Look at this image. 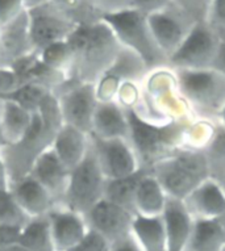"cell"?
<instances>
[{
  "instance_id": "52a82bcc",
  "label": "cell",
  "mask_w": 225,
  "mask_h": 251,
  "mask_svg": "<svg viewBox=\"0 0 225 251\" xmlns=\"http://www.w3.org/2000/svg\"><path fill=\"white\" fill-rule=\"evenodd\" d=\"M107 179L103 174L94 150L91 148L77 167L70 171L62 205L86 216L104 199Z\"/></svg>"
},
{
  "instance_id": "4fadbf2b",
  "label": "cell",
  "mask_w": 225,
  "mask_h": 251,
  "mask_svg": "<svg viewBox=\"0 0 225 251\" xmlns=\"http://www.w3.org/2000/svg\"><path fill=\"white\" fill-rule=\"evenodd\" d=\"M28 16L30 37L37 53L53 44L66 41L77 28L52 1L28 11Z\"/></svg>"
},
{
  "instance_id": "7bdbcfd3",
  "label": "cell",
  "mask_w": 225,
  "mask_h": 251,
  "mask_svg": "<svg viewBox=\"0 0 225 251\" xmlns=\"http://www.w3.org/2000/svg\"><path fill=\"white\" fill-rule=\"evenodd\" d=\"M95 4L102 11L103 16L108 13H115L132 7V0H94Z\"/></svg>"
},
{
  "instance_id": "d4e9b609",
  "label": "cell",
  "mask_w": 225,
  "mask_h": 251,
  "mask_svg": "<svg viewBox=\"0 0 225 251\" xmlns=\"http://www.w3.org/2000/svg\"><path fill=\"white\" fill-rule=\"evenodd\" d=\"M132 234L142 251H169L162 216L143 217L136 214L132 225Z\"/></svg>"
},
{
  "instance_id": "44dd1931",
  "label": "cell",
  "mask_w": 225,
  "mask_h": 251,
  "mask_svg": "<svg viewBox=\"0 0 225 251\" xmlns=\"http://www.w3.org/2000/svg\"><path fill=\"white\" fill-rule=\"evenodd\" d=\"M9 191L29 218L48 216L50 210L57 206V202L49 194V191L32 175L13 183L9 187Z\"/></svg>"
},
{
  "instance_id": "f5cc1de1",
  "label": "cell",
  "mask_w": 225,
  "mask_h": 251,
  "mask_svg": "<svg viewBox=\"0 0 225 251\" xmlns=\"http://www.w3.org/2000/svg\"><path fill=\"white\" fill-rule=\"evenodd\" d=\"M219 221H220L221 225H223V227H224V229H225V212H224V213H223V216H221V217L219 218Z\"/></svg>"
},
{
  "instance_id": "e0dca14e",
  "label": "cell",
  "mask_w": 225,
  "mask_h": 251,
  "mask_svg": "<svg viewBox=\"0 0 225 251\" xmlns=\"http://www.w3.org/2000/svg\"><path fill=\"white\" fill-rule=\"evenodd\" d=\"M36 51L29 30L28 11L0 28V67H11L20 58Z\"/></svg>"
},
{
  "instance_id": "5bb4252c",
  "label": "cell",
  "mask_w": 225,
  "mask_h": 251,
  "mask_svg": "<svg viewBox=\"0 0 225 251\" xmlns=\"http://www.w3.org/2000/svg\"><path fill=\"white\" fill-rule=\"evenodd\" d=\"M149 26L161 50L169 57L175 51L195 25L193 17L175 4L147 16Z\"/></svg>"
},
{
  "instance_id": "4316f807",
  "label": "cell",
  "mask_w": 225,
  "mask_h": 251,
  "mask_svg": "<svg viewBox=\"0 0 225 251\" xmlns=\"http://www.w3.org/2000/svg\"><path fill=\"white\" fill-rule=\"evenodd\" d=\"M34 113L21 108L11 100H1L0 107V124L7 142L15 144L28 133L33 123Z\"/></svg>"
},
{
  "instance_id": "bcb514c9",
  "label": "cell",
  "mask_w": 225,
  "mask_h": 251,
  "mask_svg": "<svg viewBox=\"0 0 225 251\" xmlns=\"http://www.w3.org/2000/svg\"><path fill=\"white\" fill-rule=\"evenodd\" d=\"M212 69L225 75V38L221 40L219 50H217L216 58H215V62H213Z\"/></svg>"
},
{
  "instance_id": "74e56055",
  "label": "cell",
  "mask_w": 225,
  "mask_h": 251,
  "mask_svg": "<svg viewBox=\"0 0 225 251\" xmlns=\"http://www.w3.org/2000/svg\"><path fill=\"white\" fill-rule=\"evenodd\" d=\"M111 243L94 229H90L84 234L81 242L70 251H110Z\"/></svg>"
},
{
  "instance_id": "7a4b0ae2",
  "label": "cell",
  "mask_w": 225,
  "mask_h": 251,
  "mask_svg": "<svg viewBox=\"0 0 225 251\" xmlns=\"http://www.w3.org/2000/svg\"><path fill=\"white\" fill-rule=\"evenodd\" d=\"M132 111L143 121L156 125L195 119L180 95L174 70L168 66L152 70L146 75L141 83L139 104Z\"/></svg>"
},
{
  "instance_id": "db71d44e",
  "label": "cell",
  "mask_w": 225,
  "mask_h": 251,
  "mask_svg": "<svg viewBox=\"0 0 225 251\" xmlns=\"http://www.w3.org/2000/svg\"><path fill=\"white\" fill-rule=\"evenodd\" d=\"M220 184H221V187H223V190L225 191V177H224V179H223V180L220 181Z\"/></svg>"
},
{
  "instance_id": "b9f144b4",
  "label": "cell",
  "mask_w": 225,
  "mask_h": 251,
  "mask_svg": "<svg viewBox=\"0 0 225 251\" xmlns=\"http://www.w3.org/2000/svg\"><path fill=\"white\" fill-rule=\"evenodd\" d=\"M171 4H174L172 0H132L131 8L149 16L152 13L160 12L162 9L168 8Z\"/></svg>"
},
{
  "instance_id": "8992f818",
  "label": "cell",
  "mask_w": 225,
  "mask_h": 251,
  "mask_svg": "<svg viewBox=\"0 0 225 251\" xmlns=\"http://www.w3.org/2000/svg\"><path fill=\"white\" fill-rule=\"evenodd\" d=\"M103 20L110 25L121 45L142 58L149 70L168 66V55L154 40L146 15L128 8L104 15Z\"/></svg>"
},
{
  "instance_id": "9a60e30c",
  "label": "cell",
  "mask_w": 225,
  "mask_h": 251,
  "mask_svg": "<svg viewBox=\"0 0 225 251\" xmlns=\"http://www.w3.org/2000/svg\"><path fill=\"white\" fill-rule=\"evenodd\" d=\"M132 213L123 206L103 199L84 216L90 229H94L110 243L132 234V225L135 220Z\"/></svg>"
},
{
  "instance_id": "f907efd6",
  "label": "cell",
  "mask_w": 225,
  "mask_h": 251,
  "mask_svg": "<svg viewBox=\"0 0 225 251\" xmlns=\"http://www.w3.org/2000/svg\"><path fill=\"white\" fill-rule=\"evenodd\" d=\"M7 145H8V142L5 140L4 133H3V128H1V124H0V150L3 148H5Z\"/></svg>"
},
{
  "instance_id": "ffe728a7",
  "label": "cell",
  "mask_w": 225,
  "mask_h": 251,
  "mask_svg": "<svg viewBox=\"0 0 225 251\" xmlns=\"http://www.w3.org/2000/svg\"><path fill=\"white\" fill-rule=\"evenodd\" d=\"M30 175L49 191L57 205H62L69 183L70 171L56 155L52 146L37 159Z\"/></svg>"
},
{
  "instance_id": "9c48e42d",
  "label": "cell",
  "mask_w": 225,
  "mask_h": 251,
  "mask_svg": "<svg viewBox=\"0 0 225 251\" xmlns=\"http://www.w3.org/2000/svg\"><path fill=\"white\" fill-rule=\"evenodd\" d=\"M221 38L205 20L197 21L180 46L169 57L168 67L172 70L212 69Z\"/></svg>"
},
{
  "instance_id": "f35d334b",
  "label": "cell",
  "mask_w": 225,
  "mask_h": 251,
  "mask_svg": "<svg viewBox=\"0 0 225 251\" xmlns=\"http://www.w3.org/2000/svg\"><path fill=\"white\" fill-rule=\"evenodd\" d=\"M172 3L195 21H203L207 19L209 0H172Z\"/></svg>"
},
{
  "instance_id": "6da1fadb",
  "label": "cell",
  "mask_w": 225,
  "mask_h": 251,
  "mask_svg": "<svg viewBox=\"0 0 225 251\" xmlns=\"http://www.w3.org/2000/svg\"><path fill=\"white\" fill-rule=\"evenodd\" d=\"M71 49V67L67 79L95 84L121 49V44L106 21L75 28L67 38Z\"/></svg>"
},
{
  "instance_id": "7c38bea8",
  "label": "cell",
  "mask_w": 225,
  "mask_h": 251,
  "mask_svg": "<svg viewBox=\"0 0 225 251\" xmlns=\"http://www.w3.org/2000/svg\"><path fill=\"white\" fill-rule=\"evenodd\" d=\"M90 142L107 180L129 176L141 169L128 140H103L90 134Z\"/></svg>"
},
{
  "instance_id": "ba28073f",
  "label": "cell",
  "mask_w": 225,
  "mask_h": 251,
  "mask_svg": "<svg viewBox=\"0 0 225 251\" xmlns=\"http://www.w3.org/2000/svg\"><path fill=\"white\" fill-rule=\"evenodd\" d=\"M54 137V134L44 128L41 120L34 113L28 133L20 141L7 145L0 150V155L8 173L9 187L30 175L34 163L42 152L52 146Z\"/></svg>"
},
{
  "instance_id": "1f68e13d",
  "label": "cell",
  "mask_w": 225,
  "mask_h": 251,
  "mask_svg": "<svg viewBox=\"0 0 225 251\" xmlns=\"http://www.w3.org/2000/svg\"><path fill=\"white\" fill-rule=\"evenodd\" d=\"M66 80H67V76L65 73H61L53 67L48 66L46 63L41 61L40 54L36 58V61L32 63V66L27 70L24 78H23L24 84L25 83H34L49 92H56Z\"/></svg>"
},
{
  "instance_id": "d6986e66",
  "label": "cell",
  "mask_w": 225,
  "mask_h": 251,
  "mask_svg": "<svg viewBox=\"0 0 225 251\" xmlns=\"http://www.w3.org/2000/svg\"><path fill=\"white\" fill-rule=\"evenodd\" d=\"M169 251H184L193 231L195 218L184 205L183 200L168 196L162 213Z\"/></svg>"
},
{
  "instance_id": "7402d4cb",
  "label": "cell",
  "mask_w": 225,
  "mask_h": 251,
  "mask_svg": "<svg viewBox=\"0 0 225 251\" xmlns=\"http://www.w3.org/2000/svg\"><path fill=\"white\" fill-rule=\"evenodd\" d=\"M91 136L103 140L129 138V123L127 112L116 101L98 103L94 115Z\"/></svg>"
},
{
  "instance_id": "30bf717a",
  "label": "cell",
  "mask_w": 225,
  "mask_h": 251,
  "mask_svg": "<svg viewBox=\"0 0 225 251\" xmlns=\"http://www.w3.org/2000/svg\"><path fill=\"white\" fill-rule=\"evenodd\" d=\"M61 104L62 116L66 125L91 134L94 115L98 107L95 84L66 80L56 92Z\"/></svg>"
},
{
  "instance_id": "60d3db41",
  "label": "cell",
  "mask_w": 225,
  "mask_h": 251,
  "mask_svg": "<svg viewBox=\"0 0 225 251\" xmlns=\"http://www.w3.org/2000/svg\"><path fill=\"white\" fill-rule=\"evenodd\" d=\"M20 78L15 74V71L9 67H0V100L4 99L5 96L9 95L17 87H20Z\"/></svg>"
},
{
  "instance_id": "ac0fdd59",
  "label": "cell",
  "mask_w": 225,
  "mask_h": 251,
  "mask_svg": "<svg viewBox=\"0 0 225 251\" xmlns=\"http://www.w3.org/2000/svg\"><path fill=\"white\" fill-rule=\"evenodd\" d=\"M195 220H219L225 212V191L219 181L207 179L183 199Z\"/></svg>"
},
{
  "instance_id": "8fae6325",
  "label": "cell",
  "mask_w": 225,
  "mask_h": 251,
  "mask_svg": "<svg viewBox=\"0 0 225 251\" xmlns=\"http://www.w3.org/2000/svg\"><path fill=\"white\" fill-rule=\"evenodd\" d=\"M150 73L146 63L133 50L121 45V49L110 69L95 83V94L99 103L115 101L120 86L125 82L142 83Z\"/></svg>"
},
{
  "instance_id": "7dc6e473",
  "label": "cell",
  "mask_w": 225,
  "mask_h": 251,
  "mask_svg": "<svg viewBox=\"0 0 225 251\" xmlns=\"http://www.w3.org/2000/svg\"><path fill=\"white\" fill-rule=\"evenodd\" d=\"M9 190V179L8 173L5 169L4 161L0 155V191H8Z\"/></svg>"
},
{
  "instance_id": "2e32d148",
  "label": "cell",
  "mask_w": 225,
  "mask_h": 251,
  "mask_svg": "<svg viewBox=\"0 0 225 251\" xmlns=\"http://www.w3.org/2000/svg\"><path fill=\"white\" fill-rule=\"evenodd\" d=\"M48 218L56 251H70L88 230L84 216L63 205L54 206Z\"/></svg>"
},
{
  "instance_id": "4dcf8cb0",
  "label": "cell",
  "mask_w": 225,
  "mask_h": 251,
  "mask_svg": "<svg viewBox=\"0 0 225 251\" xmlns=\"http://www.w3.org/2000/svg\"><path fill=\"white\" fill-rule=\"evenodd\" d=\"M208 166L209 177L220 183L225 177V126L215 124L212 138L203 150Z\"/></svg>"
},
{
  "instance_id": "cb8c5ba5",
  "label": "cell",
  "mask_w": 225,
  "mask_h": 251,
  "mask_svg": "<svg viewBox=\"0 0 225 251\" xmlns=\"http://www.w3.org/2000/svg\"><path fill=\"white\" fill-rule=\"evenodd\" d=\"M168 195L149 170L140 181L135 196V212L143 217H158L162 216Z\"/></svg>"
},
{
  "instance_id": "816d5d0a",
  "label": "cell",
  "mask_w": 225,
  "mask_h": 251,
  "mask_svg": "<svg viewBox=\"0 0 225 251\" xmlns=\"http://www.w3.org/2000/svg\"><path fill=\"white\" fill-rule=\"evenodd\" d=\"M217 121H219V123L223 125V126H225V107H224V109L221 111L220 115H219V119H217Z\"/></svg>"
},
{
  "instance_id": "d590c367",
  "label": "cell",
  "mask_w": 225,
  "mask_h": 251,
  "mask_svg": "<svg viewBox=\"0 0 225 251\" xmlns=\"http://www.w3.org/2000/svg\"><path fill=\"white\" fill-rule=\"evenodd\" d=\"M38 54L44 63L61 73H65L67 76L71 67V49L67 44V40L48 46Z\"/></svg>"
},
{
  "instance_id": "5b68a950",
  "label": "cell",
  "mask_w": 225,
  "mask_h": 251,
  "mask_svg": "<svg viewBox=\"0 0 225 251\" xmlns=\"http://www.w3.org/2000/svg\"><path fill=\"white\" fill-rule=\"evenodd\" d=\"M168 196L183 200L197 185L209 179V171L203 151L178 149L150 167Z\"/></svg>"
},
{
  "instance_id": "f1b7e54d",
  "label": "cell",
  "mask_w": 225,
  "mask_h": 251,
  "mask_svg": "<svg viewBox=\"0 0 225 251\" xmlns=\"http://www.w3.org/2000/svg\"><path fill=\"white\" fill-rule=\"evenodd\" d=\"M19 243L29 251H56L48 216L30 218L21 227Z\"/></svg>"
},
{
  "instance_id": "ee69618b",
  "label": "cell",
  "mask_w": 225,
  "mask_h": 251,
  "mask_svg": "<svg viewBox=\"0 0 225 251\" xmlns=\"http://www.w3.org/2000/svg\"><path fill=\"white\" fill-rule=\"evenodd\" d=\"M21 227L0 225V247L9 246L13 243H19Z\"/></svg>"
},
{
  "instance_id": "3957f363",
  "label": "cell",
  "mask_w": 225,
  "mask_h": 251,
  "mask_svg": "<svg viewBox=\"0 0 225 251\" xmlns=\"http://www.w3.org/2000/svg\"><path fill=\"white\" fill-rule=\"evenodd\" d=\"M129 123V144L141 167L150 169L165 156L184 148V134L191 121L156 125L143 121L132 109H125Z\"/></svg>"
},
{
  "instance_id": "603a6c76",
  "label": "cell",
  "mask_w": 225,
  "mask_h": 251,
  "mask_svg": "<svg viewBox=\"0 0 225 251\" xmlns=\"http://www.w3.org/2000/svg\"><path fill=\"white\" fill-rule=\"evenodd\" d=\"M52 149L66 169L71 171L86 156L90 149V134L65 124L54 137Z\"/></svg>"
},
{
  "instance_id": "836d02e7",
  "label": "cell",
  "mask_w": 225,
  "mask_h": 251,
  "mask_svg": "<svg viewBox=\"0 0 225 251\" xmlns=\"http://www.w3.org/2000/svg\"><path fill=\"white\" fill-rule=\"evenodd\" d=\"M49 91H46L45 88H42L38 84L25 83V84H21L20 87H17L16 90L12 91L9 95H7L4 99L1 100H11V101L16 103L17 105H20L21 108H24L30 113H36L41 100L44 99V96Z\"/></svg>"
},
{
  "instance_id": "277c9868",
  "label": "cell",
  "mask_w": 225,
  "mask_h": 251,
  "mask_svg": "<svg viewBox=\"0 0 225 251\" xmlns=\"http://www.w3.org/2000/svg\"><path fill=\"white\" fill-rule=\"evenodd\" d=\"M174 74L194 117L217 121L225 107V75L213 69L174 70Z\"/></svg>"
},
{
  "instance_id": "f546056e",
  "label": "cell",
  "mask_w": 225,
  "mask_h": 251,
  "mask_svg": "<svg viewBox=\"0 0 225 251\" xmlns=\"http://www.w3.org/2000/svg\"><path fill=\"white\" fill-rule=\"evenodd\" d=\"M52 3L77 28L103 20L102 11L94 0H52Z\"/></svg>"
},
{
  "instance_id": "484cf974",
  "label": "cell",
  "mask_w": 225,
  "mask_h": 251,
  "mask_svg": "<svg viewBox=\"0 0 225 251\" xmlns=\"http://www.w3.org/2000/svg\"><path fill=\"white\" fill-rule=\"evenodd\" d=\"M184 251H225V229L219 220H195Z\"/></svg>"
},
{
  "instance_id": "e575fe53",
  "label": "cell",
  "mask_w": 225,
  "mask_h": 251,
  "mask_svg": "<svg viewBox=\"0 0 225 251\" xmlns=\"http://www.w3.org/2000/svg\"><path fill=\"white\" fill-rule=\"evenodd\" d=\"M30 218L17 204L11 191H0V225L23 227Z\"/></svg>"
},
{
  "instance_id": "f6af8a7d",
  "label": "cell",
  "mask_w": 225,
  "mask_h": 251,
  "mask_svg": "<svg viewBox=\"0 0 225 251\" xmlns=\"http://www.w3.org/2000/svg\"><path fill=\"white\" fill-rule=\"evenodd\" d=\"M110 251H142L140 247L139 242L136 241L133 234H129L124 238L116 241V242L111 243Z\"/></svg>"
},
{
  "instance_id": "ab89813d",
  "label": "cell",
  "mask_w": 225,
  "mask_h": 251,
  "mask_svg": "<svg viewBox=\"0 0 225 251\" xmlns=\"http://www.w3.org/2000/svg\"><path fill=\"white\" fill-rule=\"evenodd\" d=\"M25 11L23 0H0V28L9 24Z\"/></svg>"
},
{
  "instance_id": "d6a6232c",
  "label": "cell",
  "mask_w": 225,
  "mask_h": 251,
  "mask_svg": "<svg viewBox=\"0 0 225 251\" xmlns=\"http://www.w3.org/2000/svg\"><path fill=\"white\" fill-rule=\"evenodd\" d=\"M36 113L38 116V119L41 120L44 128L52 134H54V136L65 125L63 116H62L61 104H59V100L53 92H48L44 96V99L41 100Z\"/></svg>"
},
{
  "instance_id": "83f0119b",
  "label": "cell",
  "mask_w": 225,
  "mask_h": 251,
  "mask_svg": "<svg viewBox=\"0 0 225 251\" xmlns=\"http://www.w3.org/2000/svg\"><path fill=\"white\" fill-rule=\"evenodd\" d=\"M150 169L141 167L139 171L132 174L129 176L107 180L104 188V199L111 202H115L117 205L123 206L132 213H135V196L140 181L143 175Z\"/></svg>"
},
{
  "instance_id": "681fc988",
  "label": "cell",
  "mask_w": 225,
  "mask_h": 251,
  "mask_svg": "<svg viewBox=\"0 0 225 251\" xmlns=\"http://www.w3.org/2000/svg\"><path fill=\"white\" fill-rule=\"evenodd\" d=\"M0 251H29L28 249H25L23 245L20 243H13V245H9V246L0 247Z\"/></svg>"
},
{
  "instance_id": "8d00e7d4",
  "label": "cell",
  "mask_w": 225,
  "mask_h": 251,
  "mask_svg": "<svg viewBox=\"0 0 225 251\" xmlns=\"http://www.w3.org/2000/svg\"><path fill=\"white\" fill-rule=\"evenodd\" d=\"M205 21L221 40L225 38V0H209Z\"/></svg>"
},
{
  "instance_id": "c3c4849f",
  "label": "cell",
  "mask_w": 225,
  "mask_h": 251,
  "mask_svg": "<svg viewBox=\"0 0 225 251\" xmlns=\"http://www.w3.org/2000/svg\"><path fill=\"white\" fill-rule=\"evenodd\" d=\"M24 1V7L27 11H30V9H34L37 7H41L44 4H48L52 0H23Z\"/></svg>"
}]
</instances>
